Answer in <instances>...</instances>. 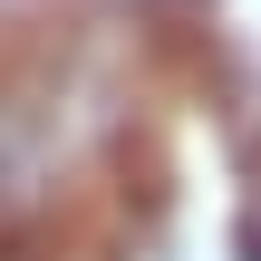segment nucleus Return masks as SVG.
Segmentation results:
<instances>
[{"instance_id": "1", "label": "nucleus", "mask_w": 261, "mask_h": 261, "mask_svg": "<svg viewBox=\"0 0 261 261\" xmlns=\"http://www.w3.org/2000/svg\"><path fill=\"white\" fill-rule=\"evenodd\" d=\"M58 77H0V223H29L58 184L68 126H58Z\"/></svg>"}]
</instances>
